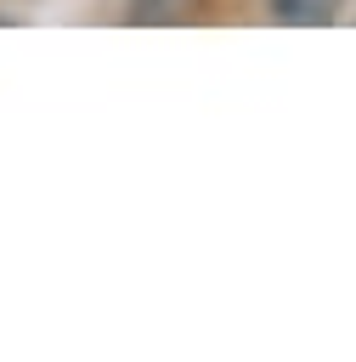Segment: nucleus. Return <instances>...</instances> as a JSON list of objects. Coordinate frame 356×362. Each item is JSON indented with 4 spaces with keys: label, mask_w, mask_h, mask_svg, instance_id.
I'll return each instance as SVG.
<instances>
[{
    "label": "nucleus",
    "mask_w": 356,
    "mask_h": 362,
    "mask_svg": "<svg viewBox=\"0 0 356 362\" xmlns=\"http://www.w3.org/2000/svg\"><path fill=\"white\" fill-rule=\"evenodd\" d=\"M271 11L283 23H333L339 17V0H271Z\"/></svg>",
    "instance_id": "f257e3e1"
}]
</instances>
